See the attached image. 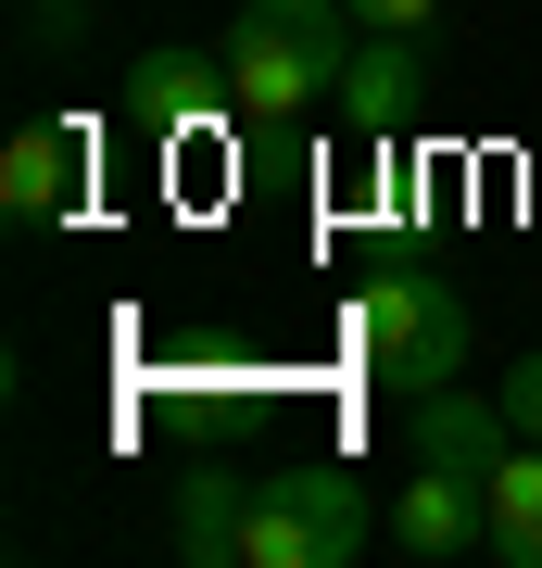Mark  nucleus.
<instances>
[{
  "mask_svg": "<svg viewBox=\"0 0 542 568\" xmlns=\"http://www.w3.org/2000/svg\"><path fill=\"white\" fill-rule=\"evenodd\" d=\"M379 493L341 455H253V506H241V568H354L379 544Z\"/></svg>",
  "mask_w": 542,
  "mask_h": 568,
  "instance_id": "obj_1",
  "label": "nucleus"
},
{
  "mask_svg": "<svg viewBox=\"0 0 542 568\" xmlns=\"http://www.w3.org/2000/svg\"><path fill=\"white\" fill-rule=\"evenodd\" d=\"M354 0H241V26H227V89H241V126H303L341 89L354 63Z\"/></svg>",
  "mask_w": 542,
  "mask_h": 568,
  "instance_id": "obj_2",
  "label": "nucleus"
},
{
  "mask_svg": "<svg viewBox=\"0 0 542 568\" xmlns=\"http://www.w3.org/2000/svg\"><path fill=\"white\" fill-rule=\"evenodd\" d=\"M354 366H366V379H391L403 405L442 392V379H467V291L429 278V265L366 278V291H354Z\"/></svg>",
  "mask_w": 542,
  "mask_h": 568,
  "instance_id": "obj_3",
  "label": "nucleus"
},
{
  "mask_svg": "<svg viewBox=\"0 0 542 568\" xmlns=\"http://www.w3.org/2000/svg\"><path fill=\"white\" fill-rule=\"evenodd\" d=\"M429 102V51H417V26H366L354 63H341V89H328V114L354 126V140H391V126H417Z\"/></svg>",
  "mask_w": 542,
  "mask_h": 568,
  "instance_id": "obj_4",
  "label": "nucleus"
},
{
  "mask_svg": "<svg viewBox=\"0 0 542 568\" xmlns=\"http://www.w3.org/2000/svg\"><path fill=\"white\" fill-rule=\"evenodd\" d=\"M391 556L417 568H454V556H492V506L467 467H417V480L391 493Z\"/></svg>",
  "mask_w": 542,
  "mask_h": 568,
  "instance_id": "obj_5",
  "label": "nucleus"
},
{
  "mask_svg": "<svg viewBox=\"0 0 542 568\" xmlns=\"http://www.w3.org/2000/svg\"><path fill=\"white\" fill-rule=\"evenodd\" d=\"M403 443H417V467H467V480H492L504 443H518V417H504V392H417V417H403Z\"/></svg>",
  "mask_w": 542,
  "mask_h": 568,
  "instance_id": "obj_6",
  "label": "nucleus"
},
{
  "mask_svg": "<svg viewBox=\"0 0 542 568\" xmlns=\"http://www.w3.org/2000/svg\"><path fill=\"white\" fill-rule=\"evenodd\" d=\"M126 114H140L152 140H190V126L241 114V89H227V51H152L140 77H126Z\"/></svg>",
  "mask_w": 542,
  "mask_h": 568,
  "instance_id": "obj_7",
  "label": "nucleus"
},
{
  "mask_svg": "<svg viewBox=\"0 0 542 568\" xmlns=\"http://www.w3.org/2000/svg\"><path fill=\"white\" fill-rule=\"evenodd\" d=\"M76 178H89V140L76 126H13V152H0V203H13L25 227H51V215H76Z\"/></svg>",
  "mask_w": 542,
  "mask_h": 568,
  "instance_id": "obj_8",
  "label": "nucleus"
},
{
  "mask_svg": "<svg viewBox=\"0 0 542 568\" xmlns=\"http://www.w3.org/2000/svg\"><path fill=\"white\" fill-rule=\"evenodd\" d=\"M241 506H253V455L190 467V493H177V556H202V568H241Z\"/></svg>",
  "mask_w": 542,
  "mask_h": 568,
  "instance_id": "obj_9",
  "label": "nucleus"
},
{
  "mask_svg": "<svg viewBox=\"0 0 542 568\" xmlns=\"http://www.w3.org/2000/svg\"><path fill=\"white\" fill-rule=\"evenodd\" d=\"M480 506H492V556L504 568H542V443H530V429L504 443V467L480 480Z\"/></svg>",
  "mask_w": 542,
  "mask_h": 568,
  "instance_id": "obj_10",
  "label": "nucleus"
},
{
  "mask_svg": "<svg viewBox=\"0 0 542 568\" xmlns=\"http://www.w3.org/2000/svg\"><path fill=\"white\" fill-rule=\"evenodd\" d=\"M504 417L542 443V354H518V366H504Z\"/></svg>",
  "mask_w": 542,
  "mask_h": 568,
  "instance_id": "obj_11",
  "label": "nucleus"
},
{
  "mask_svg": "<svg viewBox=\"0 0 542 568\" xmlns=\"http://www.w3.org/2000/svg\"><path fill=\"white\" fill-rule=\"evenodd\" d=\"M442 0H354V26H429Z\"/></svg>",
  "mask_w": 542,
  "mask_h": 568,
  "instance_id": "obj_12",
  "label": "nucleus"
},
{
  "mask_svg": "<svg viewBox=\"0 0 542 568\" xmlns=\"http://www.w3.org/2000/svg\"><path fill=\"white\" fill-rule=\"evenodd\" d=\"M25 13H51V0H25Z\"/></svg>",
  "mask_w": 542,
  "mask_h": 568,
  "instance_id": "obj_13",
  "label": "nucleus"
}]
</instances>
